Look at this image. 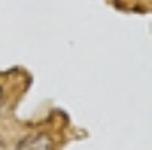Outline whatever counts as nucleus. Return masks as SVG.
<instances>
[{"mask_svg": "<svg viewBox=\"0 0 152 150\" xmlns=\"http://www.w3.org/2000/svg\"><path fill=\"white\" fill-rule=\"evenodd\" d=\"M14 150H53V140L46 133H34L23 138Z\"/></svg>", "mask_w": 152, "mask_h": 150, "instance_id": "obj_1", "label": "nucleus"}, {"mask_svg": "<svg viewBox=\"0 0 152 150\" xmlns=\"http://www.w3.org/2000/svg\"><path fill=\"white\" fill-rule=\"evenodd\" d=\"M0 99H2V87H0Z\"/></svg>", "mask_w": 152, "mask_h": 150, "instance_id": "obj_2", "label": "nucleus"}, {"mask_svg": "<svg viewBox=\"0 0 152 150\" xmlns=\"http://www.w3.org/2000/svg\"><path fill=\"white\" fill-rule=\"evenodd\" d=\"M0 143H2V136H0Z\"/></svg>", "mask_w": 152, "mask_h": 150, "instance_id": "obj_3", "label": "nucleus"}]
</instances>
